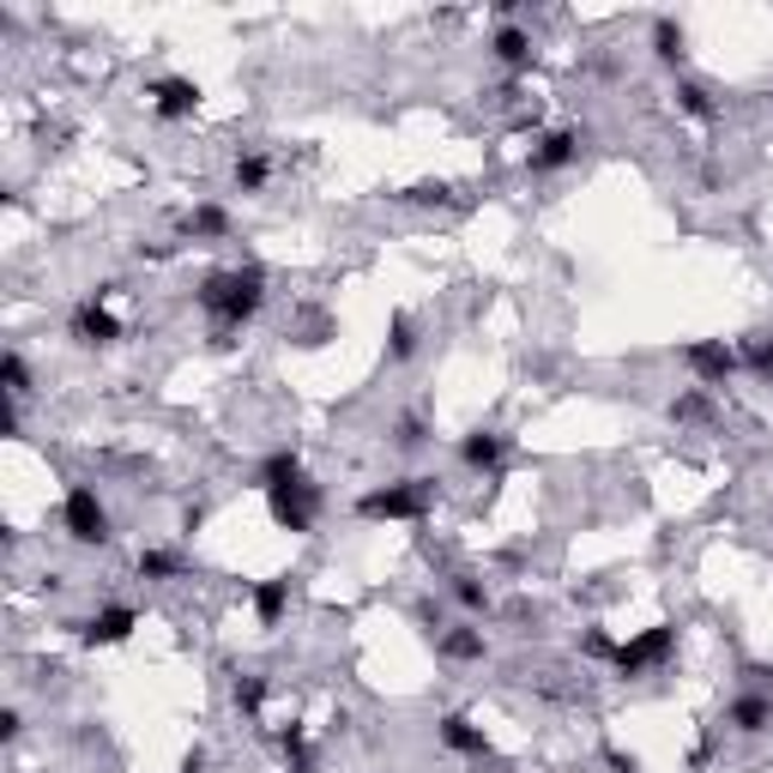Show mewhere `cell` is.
Here are the masks:
<instances>
[{
  "instance_id": "obj_22",
  "label": "cell",
  "mask_w": 773,
  "mask_h": 773,
  "mask_svg": "<svg viewBox=\"0 0 773 773\" xmlns=\"http://www.w3.org/2000/svg\"><path fill=\"white\" fill-rule=\"evenodd\" d=\"M677 109L689 115V121H719V103H713V92H707L701 80H677Z\"/></svg>"
},
{
  "instance_id": "obj_27",
  "label": "cell",
  "mask_w": 773,
  "mask_h": 773,
  "mask_svg": "<svg viewBox=\"0 0 773 773\" xmlns=\"http://www.w3.org/2000/svg\"><path fill=\"white\" fill-rule=\"evenodd\" d=\"M230 707H236V713H261L266 707V677H254V671H242L236 682H230Z\"/></svg>"
},
{
  "instance_id": "obj_37",
  "label": "cell",
  "mask_w": 773,
  "mask_h": 773,
  "mask_svg": "<svg viewBox=\"0 0 773 773\" xmlns=\"http://www.w3.org/2000/svg\"><path fill=\"white\" fill-rule=\"evenodd\" d=\"M755 677H762V682H767V689H773V665H762V671H755Z\"/></svg>"
},
{
  "instance_id": "obj_32",
  "label": "cell",
  "mask_w": 773,
  "mask_h": 773,
  "mask_svg": "<svg viewBox=\"0 0 773 773\" xmlns=\"http://www.w3.org/2000/svg\"><path fill=\"white\" fill-rule=\"evenodd\" d=\"M399 200H411V205H447V188L442 182H417V188H405Z\"/></svg>"
},
{
  "instance_id": "obj_28",
  "label": "cell",
  "mask_w": 773,
  "mask_h": 773,
  "mask_svg": "<svg viewBox=\"0 0 773 773\" xmlns=\"http://www.w3.org/2000/svg\"><path fill=\"white\" fill-rule=\"evenodd\" d=\"M182 574V557H176V550H139V580H176Z\"/></svg>"
},
{
  "instance_id": "obj_29",
  "label": "cell",
  "mask_w": 773,
  "mask_h": 773,
  "mask_svg": "<svg viewBox=\"0 0 773 773\" xmlns=\"http://www.w3.org/2000/svg\"><path fill=\"white\" fill-rule=\"evenodd\" d=\"M707 411H713V399H707V386H695V393L671 399V417H677V423H701Z\"/></svg>"
},
{
  "instance_id": "obj_25",
  "label": "cell",
  "mask_w": 773,
  "mask_h": 773,
  "mask_svg": "<svg viewBox=\"0 0 773 773\" xmlns=\"http://www.w3.org/2000/svg\"><path fill=\"white\" fill-rule=\"evenodd\" d=\"M447 592H454V604H459V611H472V616H489V604H496L478 574H454V586H447Z\"/></svg>"
},
{
  "instance_id": "obj_15",
  "label": "cell",
  "mask_w": 773,
  "mask_h": 773,
  "mask_svg": "<svg viewBox=\"0 0 773 773\" xmlns=\"http://www.w3.org/2000/svg\"><path fill=\"white\" fill-rule=\"evenodd\" d=\"M459 459H466L472 472H501V459H508V435H496V430L459 435Z\"/></svg>"
},
{
  "instance_id": "obj_17",
  "label": "cell",
  "mask_w": 773,
  "mask_h": 773,
  "mask_svg": "<svg viewBox=\"0 0 773 773\" xmlns=\"http://www.w3.org/2000/svg\"><path fill=\"white\" fill-rule=\"evenodd\" d=\"M489 55L501 61L508 73H532V61H538V49H532V36L526 31H513V24H501L496 31V43H489Z\"/></svg>"
},
{
  "instance_id": "obj_14",
  "label": "cell",
  "mask_w": 773,
  "mask_h": 773,
  "mask_svg": "<svg viewBox=\"0 0 773 773\" xmlns=\"http://www.w3.org/2000/svg\"><path fill=\"white\" fill-rule=\"evenodd\" d=\"M719 726H731V731H743V738H755V731H773V695H738V701L726 707V719Z\"/></svg>"
},
{
  "instance_id": "obj_2",
  "label": "cell",
  "mask_w": 773,
  "mask_h": 773,
  "mask_svg": "<svg viewBox=\"0 0 773 773\" xmlns=\"http://www.w3.org/2000/svg\"><path fill=\"white\" fill-rule=\"evenodd\" d=\"M61 526H67V538L85 544V550H103L115 538V520H109V508H103V496L92 484H73L67 496H61Z\"/></svg>"
},
{
  "instance_id": "obj_26",
  "label": "cell",
  "mask_w": 773,
  "mask_h": 773,
  "mask_svg": "<svg viewBox=\"0 0 773 773\" xmlns=\"http://www.w3.org/2000/svg\"><path fill=\"white\" fill-rule=\"evenodd\" d=\"M0 386H7V405H19V399L31 393V369H24V351H19V345H7V363H0Z\"/></svg>"
},
{
  "instance_id": "obj_12",
  "label": "cell",
  "mask_w": 773,
  "mask_h": 773,
  "mask_svg": "<svg viewBox=\"0 0 773 773\" xmlns=\"http://www.w3.org/2000/svg\"><path fill=\"white\" fill-rule=\"evenodd\" d=\"M435 653H442V659H454V665H484L489 659V640H484L478 623H454V628H442V635H435Z\"/></svg>"
},
{
  "instance_id": "obj_13",
  "label": "cell",
  "mask_w": 773,
  "mask_h": 773,
  "mask_svg": "<svg viewBox=\"0 0 773 773\" xmlns=\"http://www.w3.org/2000/svg\"><path fill=\"white\" fill-rule=\"evenodd\" d=\"M290 484H303V454H296V447H273V454L254 466V489L273 496V489H290Z\"/></svg>"
},
{
  "instance_id": "obj_16",
  "label": "cell",
  "mask_w": 773,
  "mask_h": 773,
  "mask_svg": "<svg viewBox=\"0 0 773 773\" xmlns=\"http://www.w3.org/2000/svg\"><path fill=\"white\" fill-rule=\"evenodd\" d=\"M290 586H296L290 574H273V580H261V586H248V599H254V616H261V628H278V616L290 611Z\"/></svg>"
},
{
  "instance_id": "obj_3",
  "label": "cell",
  "mask_w": 773,
  "mask_h": 773,
  "mask_svg": "<svg viewBox=\"0 0 773 773\" xmlns=\"http://www.w3.org/2000/svg\"><path fill=\"white\" fill-rule=\"evenodd\" d=\"M435 496V478H399V484H381L369 496H357V513L363 520H417Z\"/></svg>"
},
{
  "instance_id": "obj_34",
  "label": "cell",
  "mask_w": 773,
  "mask_h": 773,
  "mask_svg": "<svg viewBox=\"0 0 773 773\" xmlns=\"http://www.w3.org/2000/svg\"><path fill=\"white\" fill-rule=\"evenodd\" d=\"M19 731H24V719H19V707H7V713H0V738H19Z\"/></svg>"
},
{
  "instance_id": "obj_33",
  "label": "cell",
  "mask_w": 773,
  "mask_h": 773,
  "mask_svg": "<svg viewBox=\"0 0 773 773\" xmlns=\"http://www.w3.org/2000/svg\"><path fill=\"white\" fill-rule=\"evenodd\" d=\"M604 762H611V773H640V762H635V755H623L616 743H604Z\"/></svg>"
},
{
  "instance_id": "obj_1",
  "label": "cell",
  "mask_w": 773,
  "mask_h": 773,
  "mask_svg": "<svg viewBox=\"0 0 773 773\" xmlns=\"http://www.w3.org/2000/svg\"><path fill=\"white\" fill-rule=\"evenodd\" d=\"M193 303L212 315L218 345H230V332L248 327V320L266 308V273L261 266H224V273H205L200 290H193Z\"/></svg>"
},
{
  "instance_id": "obj_24",
  "label": "cell",
  "mask_w": 773,
  "mask_h": 773,
  "mask_svg": "<svg viewBox=\"0 0 773 773\" xmlns=\"http://www.w3.org/2000/svg\"><path fill=\"white\" fill-rule=\"evenodd\" d=\"M266 182H273V158H266V151H242L236 158V193H261Z\"/></svg>"
},
{
  "instance_id": "obj_5",
  "label": "cell",
  "mask_w": 773,
  "mask_h": 773,
  "mask_svg": "<svg viewBox=\"0 0 773 773\" xmlns=\"http://www.w3.org/2000/svg\"><path fill=\"white\" fill-rule=\"evenodd\" d=\"M67 332H73V345H85V351H109V345H121V320L109 315V296H80L73 303V315H67Z\"/></svg>"
},
{
  "instance_id": "obj_19",
  "label": "cell",
  "mask_w": 773,
  "mask_h": 773,
  "mask_svg": "<svg viewBox=\"0 0 773 773\" xmlns=\"http://www.w3.org/2000/svg\"><path fill=\"white\" fill-rule=\"evenodd\" d=\"M273 743H278V755H285V767H290V773H320V755H315V743H308V731H303V726H285Z\"/></svg>"
},
{
  "instance_id": "obj_31",
  "label": "cell",
  "mask_w": 773,
  "mask_h": 773,
  "mask_svg": "<svg viewBox=\"0 0 773 773\" xmlns=\"http://www.w3.org/2000/svg\"><path fill=\"white\" fill-rule=\"evenodd\" d=\"M580 653H586V659H611V653H616V640L604 635V628H586V635H580Z\"/></svg>"
},
{
  "instance_id": "obj_8",
  "label": "cell",
  "mask_w": 773,
  "mask_h": 773,
  "mask_svg": "<svg viewBox=\"0 0 773 773\" xmlns=\"http://www.w3.org/2000/svg\"><path fill=\"white\" fill-rule=\"evenodd\" d=\"M67 628H80L85 647H121V640L139 628V611H134V604H103L97 616H85V623H67Z\"/></svg>"
},
{
  "instance_id": "obj_10",
  "label": "cell",
  "mask_w": 773,
  "mask_h": 773,
  "mask_svg": "<svg viewBox=\"0 0 773 773\" xmlns=\"http://www.w3.org/2000/svg\"><path fill=\"white\" fill-rule=\"evenodd\" d=\"M146 97L158 121H193V109H200V85L193 80H151Z\"/></svg>"
},
{
  "instance_id": "obj_21",
  "label": "cell",
  "mask_w": 773,
  "mask_h": 773,
  "mask_svg": "<svg viewBox=\"0 0 773 773\" xmlns=\"http://www.w3.org/2000/svg\"><path fill=\"white\" fill-rule=\"evenodd\" d=\"M653 55H659L665 67H682V61H689V36H682L677 19H653Z\"/></svg>"
},
{
  "instance_id": "obj_4",
  "label": "cell",
  "mask_w": 773,
  "mask_h": 773,
  "mask_svg": "<svg viewBox=\"0 0 773 773\" xmlns=\"http://www.w3.org/2000/svg\"><path fill=\"white\" fill-rule=\"evenodd\" d=\"M671 653H677V623H659V628H647V635H635V640H616L611 671L616 677H647V671H659Z\"/></svg>"
},
{
  "instance_id": "obj_36",
  "label": "cell",
  "mask_w": 773,
  "mask_h": 773,
  "mask_svg": "<svg viewBox=\"0 0 773 773\" xmlns=\"http://www.w3.org/2000/svg\"><path fill=\"white\" fill-rule=\"evenodd\" d=\"M200 520H205V508H200V501H193V508H188V513H182V532H188V538H193V532H200Z\"/></svg>"
},
{
  "instance_id": "obj_6",
  "label": "cell",
  "mask_w": 773,
  "mask_h": 773,
  "mask_svg": "<svg viewBox=\"0 0 773 773\" xmlns=\"http://www.w3.org/2000/svg\"><path fill=\"white\" fill-rule=\"evenodd\" d=\"M682 363H689V375H695V386H726L731 375H738V345H726V339H695V345H682Z\"/></svg>"
},
{
  "instance_id": "obj_11",
  "label": "cell",
  "mask_w": 773,
  "mask_h": 773,
  "mask_svg": "<svg viewBox=\"0 0 773 773\" xmlns=\"http://www.w3.org/2000/svg\"><path fill=\"white\" fill-rule=\"evenodd\" d=\"M266 508H273V520L285 526V532H308L315 526V484H290V489H273L266 496Z\"/></svg>"
},
{
  "instance_id": "obj_18",
  "label": "cell",
  "mask_w": 773,
  "mask_h": 773,
  "mask_svg": "<svg viewBox=\"0 0 773 773\" xmlns=\"http://www.w3.org/2000/svg\"><path fill=\"white\" fill-rule=\"evenodd\" d=\"M182 236H193V242H224L230 236V212H224V205H212V200L193 205V212L182 218Z\"/></svg>"
},
{
  "instance_id": "obj_30",
  "label": "cell",
  "mask_w": 773,
  "mask_h": 773,
  "mask_svg": "<svg viewBox=\"0 0 773 773\" xmlns=\"http://www.w3.org/2000/svg\"><path fill=\"white\" fill-rule=\"evenodd\" d=\"M393 442H399V447H423V442H430V423H423V417H399Z\"/></svg>"
},
{
  "instance_id": "obj_23",
  "label": "cell",
  "mask_w": 773,
  "mask_h": 773,
  "mask_svg": "<svg viewBox=\"0 0 773 773\" xmlns=\"http://www.w3.org/2000/svg\"><path fill=\"white\" fill-rule=\"evenodd\" d=\"M411 357H417V320H411V315H393V327H386V363L405 369Z\"/></svg>"
},
{
  "instance_id": "obj_9",
  "label": "cell",
  "mask_w": 773,
  "mask_h": 773,
  "mask_svg": "<svg viewBox=\"0 0 773 773\" xmlns=\"http://www.w3.org/2000/svg\"><path fill=\"white\" fill-rule=\"evenodd\" d=\"M435 738H442L447 755H466V762H489V738L472 713H442L435 719Z\"/></svg>"
},
{
  "instance_id": "obj_35",
  "label": "cell",
  "mask_w": 773,
  "mask_h": 773,
  "mask_svg": "<svg viewBox=\"0 0 773 773\" xmlns=\"http://www.w3.org/2000/svg\"><path fill=\"white\" fill-rule=\"evenodd\" d=\"M176 773H205V743H193V750L182 755V767H176Z\"/></svg>"
},
{
  "instance_id": "obj_7",
  "label": "cell",
  "mask_w": 773,
  "mask_h": 773,
  "mask_svg": "<svg viewBox=\"0 0 773 773\" xmlns=\"http://www.w3.org/2000/svg\"><path fill=\"white\" fill-rule=\"evenodd\" d=\"M580 151H586V127H557V134H544L526 151V176H557V170H569Z\"/></svg>"
},
{
  "instance_id": "obj_20",
  "label": "cell",
  "mask_w": 773,
  "mask_h": 773,
  "mask_svg": "<svg viewBox=\"0 0 773 773\" xmlns=\"http://www.w3.org/2000/svg\"><path fill=\"white\" fill-rule=\"evenodd\" d=\"M738 363L750 369L755 381L773 386V332H743V339H738Z\"/></svg>"
}]
</instances>
